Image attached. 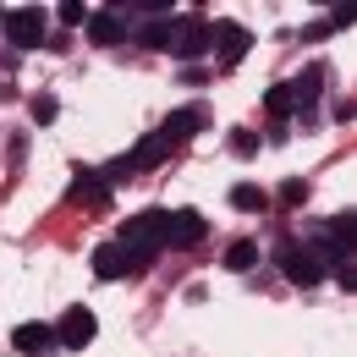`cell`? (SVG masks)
Returning <instances> with one entry per match:
<instances>
[{
    "mask_svg": "<svg viewBox=\"0 0 357 357\" xmlns=\"http://www.w3.org/2000/svg\"><path fill=\"white\" fill-rule=\"evenodd\" d=\"M275 264L286 269V280H291V286H319V280H324V264L313 259V253L303 248V242H280Z\"/></svg>",
    "mask_w": 357,
    "mask_h": 357,
    "instance_id": "6da1fadb",
    "label": "cell"
},
{
    "mask_svg": "<svg viewBox=\"0 0 357 357\" xmlns=\"http://www.w3.org/2000/svg\"><path fill=\"white\" fill-rule=\"evenodd\" d=\"M6 39L17 50H45V11H33V6L6 11Z\"/></svg>",
    "mask_w": 357,
    "mask_h": 357,
    "instance_id": "7a4b0ae2",
    "label": "cell"
},
{
    "mask_svg": "<svg viewBox=\"0 0 357 357\" xmlns=\"http://www.w3.org/2000/svg\"><path fill=\"white\" fill-rule=\"evenodd\" d=\"M181 61H204L209 50H215V33H209V22L204 17H181L176 22V45H171Z\"/></svg>",
    "mask_w": 357,
    "mask_h": 357,
    "instance_id": "3957f363",
    "label": "cell"
},
{
    "mask_svg": "<svg viewBox=\"0 0 357 357\" xmlns=\"http://www.w3.org/2000/svg\"><path fill=\"white\" fill-rule=\"evenodd\" d=\"M209 236V225L198 209H171V220H165V248H198Z\"/></svg>",
    "mask_w": 357,
    "mask_h": 357,
    "instance_id": "277c9868",
    "label": "cell"
},
{
    "mask_svg": "<svg viewBox=\"0 0 357 357\" xmlns=\"http://www.w3.org/2000/svg\"><path fill=\"white\" fill-rule=\"evenodd\" d=\"M209 33H215V55H220V66H236V61L253 50V33H248L242 22H209Z\"/></svg>",
    "mask_w": 357,
    "mask_h": 357,
    "instance_id": "5b68a950",
    "label": "cell"
},
{
    "mask_svg": "<svg viewBox=\"0 0 357 357\" xmlns=\"http://www.w3.org/2000/svg\"><path fill=\"white\" fill-rule=\"evenodd\" d=\"M93 330H99V324H93V313H89V308H66V319H61V330H55V335H61V347L83 352V347L93 341Z\"/></svg>",
    "mask_w": 357,
    "mask_h": 357,
    "instance_id": "8992f818",
    "label": "cell"
},
{
    "mask_svg": "<svg viewBox=\"0 0 357 357\" xmlns=\"http://www.w3.org/2000/svg\"><path fill=\"white\" fill-rule=\"evenodd\" d=\"M204 127H209V116H204V110H171V116H165V127H160V137L176 149V143H187V137L204 132Z\"/></svg>",
    "mask_w": 357,
    "mask_h": 357,
    "instance_id": "52a82bcc",
    "label": "cell"
},
{
    "mask_svg": "<svg viewBox=\"0 0 357 357\" xmlns=\"http://www.w3.org/2000/svg\"><path fill=\"white\" fill-rule=\"evenodd\" d=\"M89 39H93V45H127L132 28H127L116 11H93V17H89Z\"/></svg>",
    "mask_w": 357,
    "mask_h": 357,
    "instance_id": "ba28073f",
    "label": "cell"
},
{
    "mask_svg": "<svg viewBox=\"0 0 357 357\" xmlns=\"http://www.w3.org/2000/svg\"><path fill=\"white\" fill-rule=\"evenodd\" d=\"M55 341H61V335H55L50 324H17V330H11V347H17V352H33V357H45Z\"/></svg>",
    "mask_w": 357,
    "mask_h": 357,
    "instance_id": "9c48e42d",
    "label": "cell"
},
{
    "mask_svg": "<svg viewBox=\"0 0 357 357\" xmlns=\"http://www.w3.org/2000/svg\"><path fill=\"white\" fill-rule=\"evenodd\" d=\"M66 198H72V204H89V209H99V204L110 198V187H105V176H99V171H77Z\"/></svg>",
    "mask_w": 357,
    "mask_h": 357,
    "instance_id": "30bf717a",
    "label": "cell"
},
{
    "mask_svg": "<svg viewBox=\"0 0 357 357\" xmlns=\"http://www.w3.org/2000/svg\"><path fill=\"white\" fill-rule=\"evenodd\" d=\"M93 275H99V280H121V275H132V269H127V253H121V242L93 248Z\"/></svg>",
    "mask_w": 357,
    "mask_h": 357,
    "instance_id": "8fae6325",
    "label": "cell"
},
{
    "mask_svg": "<svg viewBox=\"0 0 357 357\" xmlns=\"http://www.w3.org/2000/svg\"><path fill=\"white\" fill-rule=\"evenodd\" d=\"M137 45H143V50H171V45H176V22H165V17L143 22V28H137Z\"/></svg>",
    "mask_w": 357,
    "mask_h": 357,
    "instance_id": "7c38bea8",
    "label": "cell"
},
{
    "mask_svg": "<svg viewBox=\"0 0 357 357\" xmlns=\"http://www.w3.org/2000/svg\"><path fill=\"white\" fill-rule=\"evenodd\" d=\"M165 154H171V143H165V137L154 132V137H143V143L132 149V165H137V171H149V165H160Z\"/></svg>",
    "mask_w": 357,
    "mask_h": 357,
    "instance_id": "4fadbf2b",
    "label": "cell"
},
{
    "mask_svg": "<svg viewBox=\"0 0 357 357\" xmlns=\"http://www.w3.org/2000/svg\"><path fill=\"white\" fill-rule=\"evenodd\" d=\"M324 236H330V242H341V248L352 253V248H357V209H352V215H335V220H324Z\"/></svg>",
    "mask_w": 357,
    "mask_h": 357,
    "instance_id": "5bb4252c",
    "label": "cell"
},
{
    "mask_svg": "<svg viewBox=\"0 0 357 357\" xmlns=\"http://www.w3.org/2000/svg\"><path fill=\"white\" fill-rule=\"evenodd\" d=\"M264 110L269 116H297V105H291V83H275V89H264Z\"/></svg>",
    "mask_w": 357,
    "mask_h": 357,
    "instance_id": "9a60e30c",
    "label": "cell"
},
{
    "mask_svg": "<svg viewBox=\"0 0 357 357\" xmlns=\"http://www.w3.org/2000/svg\"><path fill=\"white\" fill-rule=\"evenodd\" d=\"M231 204L253 215V209H269V192H264V187H253V181H242V187H231Z\"/></svg>",
    "mask_w": 357,
    "mask_h": 357,
    "instance_id": "2e32d148",
    "label": "cell"
},
{
    "mask_svg": "<svg viewBox=\"0 0 357 357\" xmlns=\"http://www.w3.org/2000/svg\"><path fill=\"white\" fill-rule=\"evenodd\" d=\"M253 264H259V248H253V242H231L225 269H253Z\"/></svg>",
    "mask_w": 357,
    "mask_h": 357,
    "instance_id": "e0dca14e",
    "label": "cell"
},
{
    "mask_svg": "<svg viewBox=\"0 0 357 357\" xmlns=\"http://www.w3.org/2000/svg\"><path fill=\"white\" fill-rule=\"evenodd\" d=\"M137 165H132V154H121V160H110V165H105V171H99V176H105V187H116V181L121 176H132Z\"/></svg>",
    "mask_w": 357,
    "mask_h": 357,
    "instance_id": "ac0fdd59",
    "label": "cell"
},
{
    "mask_svg": "<svg viewBox=\"0 0 357 357\" xmlns=\"http://www.w3.org/2000/svg\"><path fill=\"white\" fill-rule=\"evenodd\" d=\"M55 17H61L66 28H83V22H89V11H83V0H61V11H55Z\"/></svg>",
    "mask_w": 357,
    "mask_h": 357,
    "instance_id": "d6986e66",
    "label": "cell"
},
{
    "mask_svg": "<svg viewBox=\"0 0 357 357\" xmlns=\"http://www.w3.org/2000/svg\"><path fill=\"white\" fill-rule=\"evenodd\" d=\"M55 116H61V105H55L50 93H39V99H33V121H39V127H50Z\"/></svg>",
    "mask_w": 357,
    "mask_h": 357,
    "instance_id": "ffe728a7",
    "label": "cell"
},
{
    "mask_svg": "<svg viewBox=\"0 0 357 357\" xmlns=\"http://www.w3.org/2000/svg\"><path fill=\"white\" fill-rule=\"evenodd\" d=\"M280 204H291V209H297V204H308V181H286V187H280Z\"/></svg>",
    "mask_w": 357,
    "mask_h": 357,
    "instance_id": "44dd1931",
    "label": "cell"
},
{
    "mask_svg": "<svg viewBox=\"0 0 357 357\" xmlns=\"http://www.w3.org/2000/svg\"><path fill=\"white\" fill-rule=\"evenodd\" d=\"M231 149H236V154H259V137H253V132H242V127H236V132H231Z\"/></svg>",
    "mask_w": 357,
    "mask_h": 357,
    "instance_id": "7402d4cb",
    "label": "cell"
},
{
    "mask_svg": "<svg viewBox=\"0 0 357 357\" xmlns=\"http://www.w3.org/2000/svg\"><path fill=\"white\" fill-rule=\"evenodd\" d=\"M357 22V11L352 6H335V11H330V22H324V28H352Z\"/></svg>",
    "mask_w": 357,
    "mask_h": 357,
    "instance_id": "603a6c76",
    "label": "cell"
},
{
    "mask_svg": "<svg viewBox=\"0 0 357 357\" xmlns=\"http://www.w3.org/2000/svg\"><path fill=\"white\" fill-rule=\"evenodd\" d=\"M0 28H6V17H0Z\"/></svg>",
    "mask_w": 357,
    "mask_h": 357,
    "instance_id": "cb8c5ba5",
    "label": "cell"
}]
</instances>
